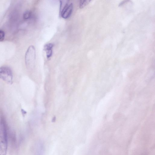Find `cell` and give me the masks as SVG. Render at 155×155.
Wrapping results in <instances>:
<instances>
[{"instance_id": "cell-1", "label": "cell", "mask_w": 155, "mask_h": 155, "mask_svg": "<svg viewBox=\"0 0 155 155\" xmlns=\"http://www.w3.org/2000/svg\"><path fill=\"white\" fill-rule=\"evenodd\" d=\"M7 129L5 121L0 120V155H6L7 146Z\"/></svg>"}, {"instance_id": "cell-2", "label": "cell", "mask_w": 155, "mask_h": 155, "mask_svg": "<svg viewBox=\"0 0 155 155\" xmlns=\"http://www.w3.org/2000/svg\"><path fill=\"white\" fill-rule=\"evenodd\" d=\"M35 49L33 45L28 48L25 54V63L27 67L29 69L33 68L35 61Z\"/></svg>"}, {"instance_id": "cell-3", "label": "cell", "mask_w": 155, "mask_h": 155, "mask_svg": "<svg viewBox=\"0 0 155 155\" xmlns=\"http://www.w3.org/2000/svg\"><path fill=\"white\" fill-rule=\"evenodd\" d=\"M0 78L8 84H12V73L9 67L3 66L0 68Z\"/></svg>"}, {"instance_id": "cell-4", "label": "cell", "mask_w": 155, "mask_h": 155, "mask_svg": "<svg viewBox=\"0 0 155 155\" xmlns=\"http://www.w3.org/2000/svg\"><path fill=\"white\" fill-rule=\"evenodd\" d=\"M73 9V5L66 3L65 5L60 11V16L64 19L68 18L71 15Z\"/></svg>"}, {"instance_id": "cell-5", "label": "cell", "mask_w": 155, "mask_h": 155, "mask_svg": "<svg viewBox=\"0 0 155 155\" xmlns=\"http://www.w3.org/2000/svg\"><path fill=\"white\" fill-rule=\"evenodd\" d=\"M45 147L41 141L37 142L36 146L35 155H45Z\"/></svg>"}, {"instance_id": "cell-6", "label": "cell", "mask_w": 155, "mask_h": 155, "mask_svg": "<svg viewBox=\"0 0 155 155\" xmlns=\"http://www.w3.org/2000/svg\"><path fill=\"white\" fill-rule=\"evenodd\" d=\"M54 46V45L51 43L47 44L45 45L44 47V50L46 52L52 51V49Z\"/></svg>"}, {"instance_id": "cell-7", "label": "cell", "mask_w": 155, "mask_h": 155, "mask_svg": "<svg viewBox=\"0 0 155 155\" xmlns=\"http://www.w3.org/2000/svg\"><path fill=\"white\" fill-rule=\"evenodd\" d=\"M91 1L90 0H81L79 4V7L80 8H82L88 5Z\"/></svg>"}, {"instance_id": "cell-8", "label": "cell", "mask_w": 155, "mask_h": 155, "mask_svg": "<svg viewBox=\"0 0 155 155\" xmlns=\"http://www.w3.org/2000/svg\"><path fill=\"white\" fill-rule=\"evenodd\" d=\"M31 12L29 11H26L23 14V18L25 19H28L31 17Z\"/></svg>"}, {"instance_id": "cell-9", "label": "cell", "mask_w": 155, "mask_h": 155, "mask_svg": "<svg viewBox=\"0 0 155 155\" xmlns=\"http://www.w3.org/2000/svg\"><path fill=\"white\" fill-rule=\"evenodd\" d=\"M5 33L4 31L0 30V41H2L4 39Z\"/></svg>"}, {"instance_id": "cell-10", "label": "cell", "mask_w": 155, "mask_h": 155, "mask_svg": "<svg viewBox=\"0 0 155 155\" xmlns=\"http://www.w3.org/2000/svg\"><path fill=\"white\" fill-rule=\"evenodd\" d=\"M21 112L23 115H25L26 113V112L24 110L21 109Z\"/></svg>"}]
</instances>
